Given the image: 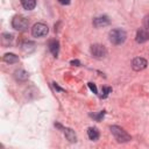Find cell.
<instances>
[{"label":"cell","mask_w":149,"mask_h":149,"mask_svg":"<svg viewBox=\"0 0 149 149\" xmlns=\"http://www.w3.org/2000/svg\"><path fill=\"white\" fill-rule=\"evenodd\" d=\"M109 129H111V133L113 134V136L115 137V140H116L118 142H120V143L128 142V141H130V139H132L130 135H129L125 129H122V128L119 127V126H111Z\"/></svg>","instance_id":"cell-1"},{"label":"cell","mask_w":149,"mask_h":149,"mask_svg":"<svg viewBox=\"0 0 149 149\" xmlns=\"http://www.w3.org/2000/svg\"><path fill=\"white\" fill-rule=\"evenodd\" d=\"M12 27L17 31H26L29 27V20L23 15H15L12 20Z\"/></svg>","instance_id":"cell-2"},{"label":"cell","mask_w":149,"mask_h":149,"mask_svg":"<svg viewBox=\"0 0 149 149\" xmlns=\"http://www.w3.org/2000/svg\"><path fill=\"white\" fill-rule=\"evenodd\" d=\"M126 37H127V34L123 29L118 28V29H112L109 31V41L115 45L122 44L126 41Z\"/></svg>","instance_id":"cell-3"},{"label":"cell","mask_w":149,"mask_h":149,"mask_svg":"<svg viewBox=\"0 0 149 149\" xmlns=\"http://www.w3.org/2000/svg\"><path fill=\"white\" fill-rule=\"evenodd\" d=\"M49 33V28L47 24L42 23V22H37L31 28V34L34 37H43Z\"/></svg>","instance_id":"cell-4"},{"label":"cell","mask_w":149,"mask_h":149,"mask_svg":"<svg viewBox=\"0 0 149 149\" xmlns=\"http://www.w3.org/2000/svg\"><path fill=\"white\" fill-rule=\"evenodd\" d=\"M90 51L92 54L93 57L95 58H104L107 55V49L105 48V45L102 44H92L90 48Z\"/></svg>","instance_id":"cell-5"},{"label":"cell","mask_w":149,"mask_h":149,"mask_svg":"<svg viewBox=\"0 0 149 149\" xmlns=\"http://www.w3.org/2000/svg\"><path fill=\"white\" fill-rule=\"evenodd\" d=\"M147 65H148L147 59H144V58H142V57H136V58H134L133 62H132V68H133V70H135V71H141V70L146 69Z\"/></svg>","instance_id":"cell-6"},{"label":"cell","mask_w":149,"mask_h":149,"mask_svg":"<svg viewBox=\"0 0 149 149\" xmlns=\"http://www.w3.org/2000/svg\"><path fill=\"white\" fill-rule=\"evenodd\" d=\"M111 23V20L108 19V16L102 15V16H98L95 19H93V26L95 28H101L105 26H108Z\"/></svg>","instance_id":"cell-7"},{"label":"cell","mask_w":149,"mask_h":149,"mask_svg":"<svg viewBox=\"0 0 149 149\" xmlns=\"http://www.w3.org/2000/svg\"><path fill=\"white\" fill-rule=\"evenodd\" d=\"M135 40H136L137 43H144V42H147L149 40V31L146 30V29H143V28L139 29L137 33H136Z\"/></svg>","instance_id":"cell-8"},{"label":"cell","mask_w":149,"mask_h":149,"mask_svg":"<svg viewBox=\"0 0 149 149\" xmlns=\"http://www.w3.org/2000/svg\"><path fill=\"white\" fill-rule=\"evenodd\" d=\"M48 48H49V51H50L55 57L58 56V51H59V42H58L57 40H50L49 43H48Z\"/></svg>","instance_id":"cell-9"},{"label":"cell","mask_w":149,"mask_h":149,"mask_svg":"<svg viewBox=\"0 0 149 149\" xmlns=\"http://www.w3.org/2000/svg\"><path fill=\"white\" fill-rule=\"evenodd\" d=\"M14 78L17 80V81H26L28 78H29V73L23 70V69H19V70H15L14 72Z\"/></svg>","instance_id":"cell-10"},{"label":"cell","mask_w":149,"mask_h":149,"mask_svg":"<svg viewBox=\"0 0 149 149\" xmlns=\"http://www.w3.org/2000/svg\"><path fill=\"white\" fill-rule=\"evenodd\" d=\"M3 61L8 64H14V63L19 62V56H16L13 52H7V54L3 55Z\"/></svg>","instance_id":"cell-11"},{"label":"cell","mask_w":149,"mask_h":149,"mask_svg":"<svg viewBox=\"0 0 149 149\" xmlns=\"http://www.w3.org/2000/svg\"><path fill=\"white\" fill-rule=\"evenodd\" d=\"M64 135L66 137V140H69L70 142H76L77 141V136H76V133L74 130H72L71 128H64Z\"/></svg>","instance_id":"cell-12"},{"label":"cell","mask_w":149,"mask_h":149,"mask_svg":"<svg viewBox=\"0 0 149 149\" xmlns=\"http://www.w3.org/2000/svg\"><path fill=\"white\" fill-rule=\"evenodd\" d=\"M21 49H22V51L30 54V52H31V51H34V49H35V43H34V42H31V41H26V42H23V43H22Z\"/></svg>","instance_id":"cell-13"},{"label":"cell","mask_w":149,"mask_h":149,"mask_svg":"<svg viewBox=\"0 0 149 149\" xmlns=\"http://www.w3.org/2000/svg\"><path fill=\"white\" fill-rule=\"evenodd\" d=\"M87 135H88V139L92 140V141H97L99 139V130L95 128V127H90L87 129Z\"/></svg>","instance_id":"cell-14"},{"label":"cell","mask_w":149,"mask_h":149,"mask_svg":"<svg viewBox=\"0 0 149 149\" xmlns=\"http://www.w3.org/2000/svg\"><path fill=\"white\" fill-rule=\"evenodd\" d=\"M21 5H22V7L24 9L31 10L36 6V0H21Z\"/></svg>","instance_id":"cell-15"},{"label":"cell","mask_w":149,"mask_h":149,"mask_svg":"<svg viewBox=\"0 0 149 149\" xmlns=\"http://www.w3.org/2000/svg\"><path fill=\"white\" fill-rule=\"evenodd\" d=\"M12 40H13V35L12 34H2V44L5 45V47H7V45H9V43L12 42Z\"/></svg>","instance_id":"cell-16"},{"label":"cell","mask_w":149,"mask_h":149,"mask_svg":"<svg viewBox=\"0 0 149 149\" xmlns=\"http://www.w3.org/2000/svg\"><path fill=\"white\" fill-rule=\"evenodd\" d=\"M112 92V87H108V86H102L101 88V94H100V98L101 99H105L108 97V94Z\"/></svg>","instance_id":"cell-17"},{"label":"cell","mask_w":149,"mask_h":149,"mask_svg":"<svg viewBox=\"0 0 149 149\" xmlns=\"http://www.w3.org/2000/svg\"><path fill=\"white\" fill-rule=\"evenodd\" d=\"M104 115H105V111H101V112H99L98 114H90V116L91 118H93V119H95L97 121H100L102 118H104Z\"/></svg>","instance_id":"cell-18"},{"label":"cell","mask_w":149,"mask_h":149,"mask_svg":"<svg viewBox=\"0 0 149 149\" xmlns=\"http://www.w3.org/2000/svg\"><path fill=\"white\" fill-rule=\"evenodd\" d=\"M87 86L90 87V90L93 92V93H95V94H98V90H97V87H95V85L93 84V83H88L87 84Z\"/></svg>","instance_id":"cell-19"},{"label":"cell","mask_w":149,"mask_h":149,"mask_svg":"<svg viewBox=\"0 0 149 149\" xmlns=\"http://www.w3.org/2000/svg\"><path fill=\"white\" fill-rule=\"evenodd\" d=\"M143 24H144V27H146L147 29H149V14L144 16V19H143Z\"/></svg>","instance_id":"cell-20"},{"label":"cell","mask_w":149,"mask_h":149,"mask_svg":"<svg viewBox=\"0 0 149 149\" xmlns=\"http://www.w3.org/2000/svg\"><path fill=\"white\" fill-rule=\"evenodd\" d=\"M70 64L73 65V66H79V65H80V62H79L78 59H72V61L70 62Z\"/></svg>","instance_id":"cell-21"},{"label":"cell","mask_w":149,"mask_h":149,"mask_svg":"<svg viewBox=\"0 0 149 149\" xmlns=\"http://www.w3.org/2000/svg\"><path fill=\"white\" fill-rule=\"evenodd\" d=\"M52 84H54V87H55V88H56L57 91H62V92H64V91H65L64 88H62V87H59L57 83H52Z\"/></svg>","instance_id":"cell-22"},{"label":"cell","mask_w":149,"mask_h":149,"mask_svg":"<svg viewBox=\"0 0 149 149\" xmlns=\"http://www.w3.org/2000/svg\"><path fill=\"white\" fill-rule=\"evenodd\" d=\"M58 2L61 5H69L71 2V0H58Z\"/></svg>","instance_id":"cell-23"}]
</instances>
